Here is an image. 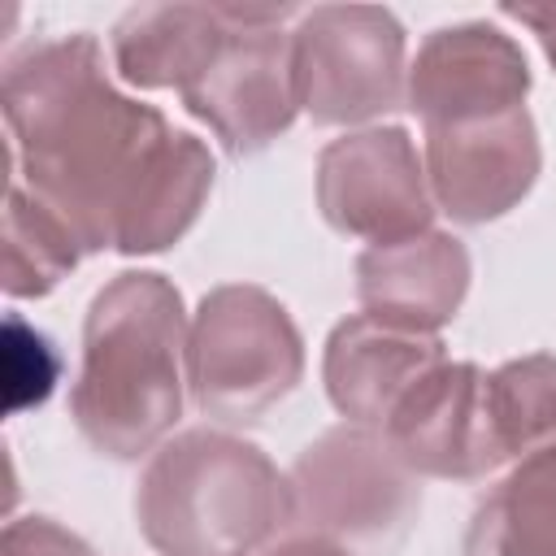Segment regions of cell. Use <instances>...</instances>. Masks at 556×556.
Returning a JSON list of instances; mask_svg holds the SVG:
<instances>
[{"label": "cell", "instance_id": "cell-1", "mask_svg": "<svg viewBox=\"0 0 556 556\" xmlns=\"http://www.w3.org/2000/svg\"><path fill=\"white\" fill-rule=\"evenodd\" d=\"M9 161L83 243V252H165L208 191L213 152L104 74L96 35L43 39L4 65Z\"/></svg>", "mask_w": 556, "mask_h": 556}, {"label": "cell", "instance_id": "cell-2", "mask_svg": "<svg viewBox=\"0 0 556 556\" xmlns=\"http://www.w3.org/2000/svg\"><path fill=\"white\" fill-rule=\"evenodd\" d=\"M187 334L182 295L165 274L126 269L96 291L70 417L100 456L135 460L174 430L187 387Z\"/></svg>", "mask_w": 556, "mask_h": 556}, {"label": "cell", "instance_id": "cell-3", "mask_svg": "<svg viewBox=\"0 0 556 556\" xmlns=\"http://www.w3.org/2000/svg\"><path fill=\"white\" fill-rule=\"evenodd\" d=\"M135 526L161 556H256L291 526V482L230 430H182L148 456Z\"/></svg>", "mask_w": 556, "mask_h": 556}, {"label": "cell", "instance_id": "cell-4", "mask_svg": "<svg viewBox=\"0 0 556 556\" xmlns=\"http://www.w3.org/2000/svg\"><path fill=\"white\" fill-rule=\"evenodd\" d=\"M304 374V339L278 295L252 282L213 287L187 334V387L204 417L256 421Z\"/></svg>", "mask_w": 556, "mask_h": 556}, {"label": "cell", "instance_id": "cell-5", "mask_svg": "<svg viewBox=\"0 0 556 556\" xmlns=\"http://www.w3.org/2000/svg\"><path fill=\"white\" fill-rule=\"evenodd\" d=\"M291 526L356 552L395 547L421 513V478L395 456L382 430L334 426L313 439L291 473Z\"/></svg>", "mask_w": 556, "mask_h": 556}, {"label": "cell", "instance_id": "cell-6", "mask_svg": "<svg viewBox=\"0 0 556 556\" xmlns=\"http://www.w3.org/2000/svg\"><path fill=\"white\" fill-rule=\"evenodd\" d=\"M300 109L317 126H356L408 91L404 26L382 4H317L291 30Z\"/></svg>", "mask_w": 556, "mask_h": 556}, {"label": "cell", "instance_id": "cell-7", "mask_svg": "<svg viewBox=\"0 0 556 556\" xmlns=\"http://www.w3.org/2000/svg\"><path fill=\"white\" fill-rule=\"evenodd\" d=\"M230 35L213 61L178 91L187 113L200 117L230 156L269 148L300 113L291 35L282 22L291 4H222Z\"/></svg>", "mask_w": 556, "mask_h": 556}, {"label": "cell", "instance_id": "cell-8", "mask_svg": "<svg viewBox=\"0 0 556 556\" xmlns=\"http://www.w3.org/2000/svg\"><path fill=\"white\" fill-rule=\"evenodd\" d=\"M317 208L339 235L365 239L369 248L434 230L426 161L408 130L365 126L326 143L317 156Z\"/></svg>", "mask_w": 556, "mask_h": 556}, {"label": "cell", "instance_id": "cell-9", "mask_svg": "<svg viewBox=\"0 0 556 556\" xmlns=\"http://www.w3.org/2000/svg\"><path fill=\"white\" fill-rule=\"evenodd\" d=\"M426 182L434 208L460 226H482L504 217L526 200L539 178L543 152L526 109L430 126L426 130Z\"/></svg>", "mask_w": 556, "mask_h": 556}, {"label": "cell", "instance_id": "cell-10", "mask_svg": "<svg viewBox=\"0 0 556 556\" xmlns=\"http://www.w3.org/2000/svg\"><path fill=\"white\" fill-rule=\"evenodd\" d=\"M530 61L513 35L491 22L439 26L421 39L408 65V109L421 126H456L526 109Z\"/></svg>", "mask_w": 556, "mask_h": 556}, {"label": "cell", "instance_id": "cell-11", "mask_svg": "<svg viewBox=\"0 0 556 556\" xmlns=\"http://www.w3.org/2000/svg\"><path fill=\"white\" fill-rule=\"evenodd\" d=\"M382 434L417 478L478 482L504 465L486 421V374L469 361H443L413 382Z\"/></svg>", "mask_w": 556, "mask_h": 556}, {"label": "cell", "instance_id": "cell-12", "mask_svg": "<svg viewBox=\"0 0 556 556\" xmlns=\"http://www.w3.org/2000/svg\"><path fill=\"white\" fill-rule=\"evenodd\" d=\"M443 361L447 352L439 334H421L378 321L369 313H352L326 339L321 382L343 421L382 430L395 404L408 395V387L421 382Z\"/></svg>", "mask_w": 556, "mask_h": 556}, {"label": "cell", "instance_id": "cell-13", "mask_svg": "<svg viewBox=\"0 0 556 556\" xmlns=\"http://www.w3.org/2000/svg\"><path fill=\"white\" fill-rule=\"evenodd\" d=\"M469 291V252L447 230H426L404 243L365 248L356 256V300L369 317L439 334Z\"/></svg>", "mask_w": 556, "mask_h": 556}, {"label": "cell", "instance_id": "cell-14", "mask_svg": "<svg viewBox=\"0 0 556 556\" xmlns=\"http://www.w3.org/2000/svg\"><path fill=\"white\" fill-rule=\"evenodd\" d=\"M230 22L222 4H135L117 17L109 43L113 65L130 87L182 91L222 48Z\"/></svg>", "mask_w": 556, "mask_h": 556}, {"label": "cell", "instance_id": "cell-15", "mask_svg": "<svg viewBox=\"0 0 556 556\" xmlns=\"http://www.w3.org/2000/svg\"><path fill=\"white\" fill-rule=\"evenodd\" d=\"M460 556H556V443L500 478L478 504Z\"/></svg>", "mask_w": 556, "mask_h": 556}, {"label": "cell", "instance_id": "cell-16", "mask_svg": "<svg viewBox=\"0 0 556 556\" xmlns=\"http://www.w3.org/2000/svg\"><path fill=\"white\" fill-rule=\"evenodd\" d=\"M0 252H4V269H0V287L13 300H35L48 295L61 278H70V269L83 261V243L78 235L35 195L26 191L17 178L9 182L4 195V235H0Z\"/></svg>", "mask_w": 556, "mask_h": 556}, {"label": "cell", "instance_id": "cell-17", "mask_svg": "<svg viewBox=\"0 0 556 556\" xmlns=\"http://www.w3.org/2000/svg\"><path fill=\"white\" fill-rule=\"evenodd\" d=\"M486 421L500 460L556 443V356L534 352L486 374Z\"/></svg>", "mask_w": 556, "mask_h": 556}, {"label": "cell", "instance_id": "cell-18", "mask_svg": "<svg viewBox=\"0 0 556 556\" xmlns=\"http://www.w3.org/2000/svg\"><path fill=\"white\" fill-rule=\"evenodd\" d=\"M52 382H56V356H52L48 339L35 334L30 326H22L17 317H9V326H4V404H9V413L43 404Z\"/></svg>", "mask_w": 556, "mask_h": 556}, {"label": "cell", "instance_id": "cell-19", "mask_svg": "<svg viewBox=\"0 0 556 556\" xmlns=\"http://www.w3.org/2000/svg\"><path fill=\"white\" fill-rule=\"evenodd\" d=\"M0 556H96V552L52 517H13L0 534Z\"/></svg>", "mask_w": 556, "mask_h": 556}, {"label": "cell", "instance_id": "cell-20", "mask_svg": "<svg viewBox=\"0 0 556 556\" xmlns=\"http://www.w3.org/2000/svg\"><path fill=\"white\" fill-rule=\"evenodd\" d=\"M504 17L530 26L534 39H539V48L547 52V61L556 70V4H504Z\"/></svg>", "mask_w": 556, "mask_h": 556}, {"label": "cell", "instance_id": "cell-21", "mask_svg": "<svg viewBox=\"0 0 556 556\" xmlns=\"http://www.w3.org/2000/svg\"><path fill=\"white\" fill-rule=\"evenodd\" d=\"M256 556H352V552L339 547V543H330V539H317V534H291L282 543H269Z\"/></svg>", "mask_w": 556, "mask_h": 556}]
</instances>
